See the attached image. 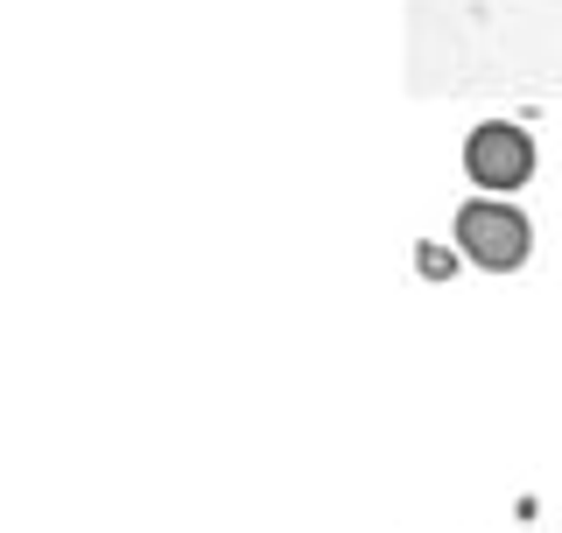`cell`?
I'll use <instances>...</instances> for the list:
<instances>
[{
    "label": "cell",
    "instance_id": "6da1fadb",
    "mask_svg": "<svg viewBox=\"0 0 562 533\" xmlns=\"http://www.w3.org/2000/svg\"><path fill=\"white\" fill-rule=\"evenodd\" d=\"M527 246H535V225L514 204H457V253L471 266L514 274V266H527Z\"/></svg>",
    "mask_w": 562,
    "mask_h": 533
},
{
    "label": "cell",
    "instance_id": "7a4b0ae2",
    "mask_svg": "<svg viewBox=\"0 0 562 533\" xmlns=\"http://www.w3.org/2000/svg\"><path fill=\"white\" fill-rule=\"evenodd\" d=\"M464 175L479 190H520L527 175H535V140L520 127H506V120H485V127H471V140H464Z\"/></svg>",
    "mask_w": 562,
    "mask_h": 533
},
{
    "label": "cell",
    "instance_id": "3957f363",
    "mask_svg": "<svg viewBox=\"0 0 562 533\" xmlns=\"http://www.w3.org/2000/svg\"><path fill=\"white\" fill-rule=\"evenodd\" d=\"M415 266H422V274H429V281H443V274H450V266H457V260H450V246H436V239H422V246H415Z\"/></svg>",
    "mask_w": 562,
    "mask_h": 533
}]
</instances>
